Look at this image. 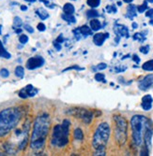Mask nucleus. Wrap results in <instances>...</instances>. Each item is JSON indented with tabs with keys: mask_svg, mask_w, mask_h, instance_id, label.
<instances>
[{
	"mask_svg": "<svg viewBox=\"0 0 153 156\" xmlns=\"http://www.w3.org/2000/svg\"><path fill=\"white\" fill-rule=\"evenodd\" d=\"M50 129V118L49 115L43 114L37 117L34 122L33 132L31 136L30 147L32 150L39 151L43 149L45 145L46 137Z\"/></svg>",
	"mask_w": 153,
	"mask_h": 156,
	"instance_id": "1",
	"label": "nucleus"
},
{
	"mask_svg": "<svg viewBox=\"0 0 153 156\" xmlns=\"http://www.w3.org/2000/svg\"><path fill=\"white\" fill-rule=\"evenodd\" d=\"M21 110L17 108H8L0 111V137L7 136L20 122Z\"/></svg>",
	"mask_w": 153,
	"mask_h": 156,
	"instance_id": "2",
	"label": "nucleus"
},
{
	"mask_svg": "<svg viewBox=\"0 0 153 156\" xmlns=\"http://www.w3.org/2000/svg\"><path fill=\"white\" fill-rule=\"evenodd\" d=\"M152 126V122L145 116L134 115L131 119V127L132 131L133 142L140 146L144 140V134L148 127Z\"/></svg>",
	"mask_w": 153,
	"mask_h": 156,
	"instance_id": "3",
	"label": "nucleus"
},
{
	"mask_svg": "<svg viewBox=\"0 0 153 156\" xmlns=\"http://www.w3.org/2000/svg\"><path fill=\"white\" fill-rule=\"evenodd\" d=\"M69 125L71 122L68 120H64L62 124L55 125L53 130L51 142L55 147H65L69 142Z\"/></svg>",
	"mask_w": 153,
	"mask_h": 156,
	"instance_id": "4",
	"label": "nucleus"
},
{
	"mask_svg": "<svg viewBox=\"0 0 153 156\" xmlns=\"http://www.w3.org/2000/svg\"><path fill=\"white\" fill-rule=\"evenodd\" d=\"M110 126L107 122H102L98 128L96 129L92 145L95 150H104L106 143L108 142V139L110 137Z\"/></svg>",
	"mask_w": 153,
	"mask_h": 156,
	"instance_id": "5",
	"label": "nucleus"
},
{
	"mask_svg": "<svg viewBox=\"0 0 153 156\" xmlns=\"http://www.w3.org/2000/svg\"><path fill=\"white\" fill-rule=\"evenodd\" d=\"M116 122V139L119 144H124L127 139L128 123L123 117L115 116Z\"/></svg>",
	"mask_w": 153,
	"mask_h": 156,
	"instance_id": "6",
	"label": "nucleus"
},
{
	"mask_svg": "<svg viewBox=\"0 0 153 156\" xmlns=\"http://www.w3.org/2000/svg\"><path fill=\"white\" fill-rule=\"evenodd\" d=\"M44 65V59L41 56H35V57H31L27 60L26 62V68L27 69H36Z\"/></svg>",
	"mask_w": 153,
	"mask_h": 156,
	"instance_id": "7",
	"label": "nucleus"
},
{
	"mask_svg": "<svg viewBox=\"0 0 153 156\" xmlns=\"http://www.w3.org/2000/svg\"><path fill=\"white\" fill-rule=\"evenodd\" d=\"M76 117L81 118L83 121H84L86 123H89L93 118V112L88 110V109H85V108H79L76 109Z\"/></svg>",
	"mask_w": 153,
	"mask_h": 156,
	"instance_id": "8",
	"label": "nucleus"
},
{
	"mask_svg": "<svg viewBox=\"0 0 153 156\" xmlns=\"http://www.w3.org/2000/svg\"><path fill=\"white\" fill-rule=\"evenodd\" d=\"M153 87V74L146 76L140 82H139V89L142 91H147Z\"/></svg>",
	"mask_w": 153,
	"mask_h": 156,
	"instance_id": "9",
	"label": "nucleus"
},
{
	"mask_svg": "<svg viewBox=\"0 0 153 156\" xmlns=\"http://www.w3.org/2000/svg\"><path fill=\"white\" fill-rule=\"evenodd\" d=\"M38 93V90H36L32 85H27L24 89H22L19 92V96L22 98H27L28 96H34Z\"/></svg>",
	"mask_w": 153,
	"mask_h": 156,
	"instance_id": "10",
	"label": "nucleus"
},
{
	"mask_svg": "<svg viewBox=\"0 0 153 156\" xmlns=\"http://www.w3.org/2000/svg\"><path fill=\"white\" fill-rule=\"evenodd\" d=\"M108 37H109L108 33H98V34L94 35V37H93L94 44L97 46H102Z\"/></svg>",
	"mask_w": 153,
	"mask_h": 156,
	"instance_id": "11",
	"label": "nucleus"
},
{
	"mask_svg": "<svg viewBox=\"0 0 153 156\" xmlns=\"http://www.w3.org/2000/svg\"><path fill=\"white\" fill-rule=\"evenodd\" d=\"M152 102H153V99H152V97L149 94L145 95L142 98V104H141L143 109L146 110V111L150 110L151 108H152Z\"/></svg>",
	"mask_w": 153,
	"mask_h": 156,
	"instance_id": "12",
	"label": "nucleus"
},
{
	"mask_svg": "<svg viewBox=\"0 0 153 156\" xmlns=\"http://www.w3.org/2000/svg\"><path fill=\"white\" fill-rule=\"evenodd\" d=\"M152 134H153V130H152V126L148 127V128L146 130L145 134H144V141H145V144L148 150L151 147V138H152Z\"/></svg>",
	"mask_w": 153,
	"mask_h": 156,
	"instance_id": "13",
	"label": "nucleus"
},
{
	"mask_svg": "<svg viewBox=\"0 0 153 156\" xmlns=\"http://www.w3.org/2000/svg\"><path fill=\"white\" fill-rule=\"evenodd\" d=\"M115 32L119 36H124L126 37H129V30L126 26L124 25H118L115 27Z\"/></svg>",
	"mask_w": 153,
	"mask_h": 156,
	"instance_id": "14",
	"label": "nucleus"
},
{
	"mask_svg": "<svg viewBox=\"0 0 153 156\" xmlns=\"http://www.w3.org/2000/svg\"><path fill=\"white\" fill-rule=\"evenodd\" d=\"M90 27H91V29L93 31H98V30H100L101 28H102V24H101L99 20H97V19L94 18L90 22Z\"/></svg>",
	"mask_w": 153,
	"mask_h": 156,
	"instance_id": "15",
	"label": "nucleus"
},
{
	"mask_svg": "<svg viewBox=\"0 0 153 156\" xmlns=\"http://www.w3.org/2000/svg\"><path fill=\"white\" fill-rule=\"evenodd\" d=\"M79 29H80V33L82 35H84V37H88V36L92 35V29L90 27H88V25H83L79 28Z\"/></svg>",
	"mask_w": 153,
	"mask_h": 156,
	"instance_id": "16",
	"label": "nucleus"
},
{
	"mask_svg": "<svg viewBox=\"0 0 153 156\" xmlns=\"http://www.w3.org/2000/svg\"><path fill=\"white\" fill-rule=\"evenodd\" d=\"M37 14H38V16L41 19V20H45L49 17V13L43 8H40V9H37Z\"/></svg>",
	"mask_w": 153,
	"mask_h": 156,
	"instance_id": "17",
	"label": "nucleus"
},
{
	"mask_svg": "<svg viewBox=\"0 0 153 156\" xmlns=\"http://www.w3.org/2000/svg\"><path fill=\"white\" fill-rule=\"evenodd\" d=\"M74 10H75V9H74L73 5H72L71 3H66L63 7V11L66 14H73Z\"/></svg>",
	"mask_w": 153,
	"mask_h": 156,
	"instance_id": "18",
	"label": "nucleus"
},
{
	"mask_svg": "<svg viewBox=\"0 0 153 156\" xmlns=\"http://www.w3.org/2000/svg\"><path fill=\"white\" fill-rule=\"evenodd\" d=\"M136 9H137V8L134 5H130L127 9V11H128L127 16L131 19L135 17L136 16Z\"/></svg>",
	"mask_w": 153,
	"mask_h": 156,
	"instance_id": "19",
	"label": "nucleus"
},
{
	"mask_svg": "<svg viewBox=\"0 0 153 156\" xmlns=\"http://www.w3.org/2000/svg\"><path fill=\"white\" fill-rule=\"evenodd\" d=\"M0 57H4L6 59H9L10 58V53H9L5 50V48H4V46L2 44L1 40H0Z\"/></svg>",
	"mask_w": 153,
	"mask_h": 156,
	"instance_id": "20",
	"label": "nucleus"
},
{
	"mask_svg": "<svg viewBox=\"0 0 153 156\" xmlns=\"http://www.w3.org/2000/svg\"><path fill=\"white\" fill-rule=\"evenodd\" d=\"M61 17H62L63 20H65L66 22H68V23H76L75 17L73 15V14H66V13H63Z\"/></svg>",
	"mask_w": 153,
	"mask_h": 156,
	"instance_id": "21",
	"label": "nucleus"
},
{
	"mask_svg": "<svg viewBox=\"0 0 153 156\" xmlns=\"http://www.w3.org/2000/svg\"><path fill=\"white\" fill-rule=\"evenodd\" d=\"M73 136H74V139L80 141L84 138V134H83V131L80 129V128H77L74 130V133H73Z\"/></svg>",
	"mask_w": 153,
	"mask_h": 156,
	"instance_id": "22",
	"label": "nucleus"
},
{
	"mask_svg": "<svg viewBox=\"0 0 153 156\" xmlns=\"http://www.w3.org/2000/svg\"><path fill=\"white\" fill-rule=\"evenodd\" d=\"M142 68L146 71H153V60H149L147 62H146L143 66Z\"/></svg>",
	"mask_w": 153,
	"mask_h": 156,
	"instance_id": "23",
	"label": "nucleus"
},
{
	"mask_svg": "<svg viewBox=\"0 0 153 156\" xmlns=\"http://www.w3.org/2000/svg\"><path fill=\"white\" fill-rule=\"evenodd\" d=\"M14 73H15L16 77H18V78L22 79V78L24 77V67H23V66H18L15 68Z\"/></svg>",
	"mask_w": 153,
	"mask_h": 156,
	"instance_id": "24",
	"label": "nucleus"
},
{
	"mask_svg": "<svg viewBox=\"0 0 153 156\" xmlns=\"http://www.w3.org/2000/svg\"><path fill=\"white\" fill-rule=\"evenodd\" d=\"M87 16L90 19H94V18L99 17V13L95 9H89L87 11Z\"/></svg>",
	"mask_w": 153,
	"mask_h": 156,
	"instance_id": "25",
	"label": "nucleus"
},
{
	"mask_svg": "<svg viewBox=\"0 0 153 156\" xmlns=\"http://www.w3.org/2000/svg\"><path fill=\"white\" fill-rule=\"evenodd\" d=\"M88 5L93 9L97 8V7H99L100 3H101V0H88L87 1Z\"/></svg>",
	"mask_w": 153,
	"mask_h": 156,
	"instance_id": "26",
	"label": "nucleus"
},
{
	"mask_svg": "<svg viewBox=\"0 0 153 156\" xmlns=\"http://www.w3.org/2000/svg\"><path fill=\"white\" fill-rule=\"evenodd\" d=\"M147 1L146 0V1L142 4V5H140L138 8H137V10H138V12H140V13H143V12H145V10L147 9Z\"/></svg>",
	"mask_w": 153,
	"mask_h": 156,
	"instance_id": "27",
	"label": "nucleus"
},
{
	"mask_svg": "<svg viewBox=\"0 0 153 156\" xmlns=\"http://www.w3.org/2000/svg\"><path fill=\"white\" fill-rule=\"evenodd\" d=\"M0 76H1L2 78H8L9 76V70L6 69V68H2L1 70H0Z\"/></svg>",
	"mask_w": 153,
	"mask_h": 156,
	"instance_id": "28",
	"label": "nucleus"
},
{
	"mask_svg": "<svg viewBox=\"0 0 153 156\" xmlns=\"http://www.w3.org/2000/svg\"><path fill=\"white\" fill-rule=\"evenodd\" d=\"M22 20L20 17H15L14 20H13V24H14L15 27H20L22 25Z\"/></svg>",
	"mask_w": 153,
	"mask_h": 156,
	"instance_id": "29",
	"label": "nucleus"
},
{
	"mask_svg": "<svg viewBox=\"0 0 153 156\" xmlns=\"http://www.w3.org/2000/svg\"><path fill=\"white\" fill-rule=\"evenodd\" d=\"M95 80L97 81H105L104 80V75L103 73H97L95 75Z\"/></svg>",
	"mask_w": 153,
	"mask_h": 156,
	"instance_id": "30",
	"label": "nucleus"
},
{
	"mask_svg": "<svg viewBox=\"0 0 153 156\" xmlns=\"http://www.w3.org/2000/svg\"><path fill=\"white\" fill-rule=\"evenodd\" d=\"M19 41L21 42L22 44H25L27 41H28V37L26 35H21L19 37Z\"/></svg>",
	"mask_w": 153,
	"mask_h": 156,
	"instance_id": "31",
	"label": "nucleus"
},
{
	"mask_svg": "<svg viewBox=\"0 0 153 156\" xmlns=\"http://www.w3.org/2000/svg\"><path fill=\"white\" fill-rule=\"evenodd\" d=\"M106 9H107V11H108L109 13H116V12H117V9H116V7H115L114 5L107 6Z\"/></svg>",
	"mask_w": 153,
	"mask_h": 156,
	"instance_id": "32",
	"label": "nucleus"
},
{
	"mask_svg": "<svg viewBox=\"0 0 153 156\" xmlns=\"http://www.w3.org/2000/svg\"><path fill=\"white\" fill-rule=\"evenodd\" d=\"M133 38H134V39H139V41H141V42H143V41L145 40V37H143V35L139 34V33L135 34V35L133 36Z\"/></svg>",
	"mask_w": 153,
	"mask_h": 156,
	"instance_id": "33",
	"label": "nucleus"
},
{
	"mask_svg": "<svg viewBox=\"0 0 153 156\" xmlns=\"http://www.w3.org/2000/svg\"><path fill=\"white\" fill-rule=\"evenodd\" d=\"M37 28H38V30H39V31H40V32H43V31H45V29H46L45 24H44V23H39L38 24Z\"/></svg>",
	"mask_w": 153,
	"mask_h": 156,
	"instance_id": "34",
	"label": "nucleus"
},
{
	"mask_svg": "<svg viewBox=\"0 0 153 156\" xmlns=\"http://www.w3.org/2000/svg\"><path fill=\"white\" fill-rule=\"evenodd\" d=\"M72 69H76V70H82L83 68H81V67H80V66H69V67H68V68L64 69L62 72L68 71V70H72Z\"/></svg>",
	"mask_w": 153,
	"mask_h": 156,
	"instance_id": "35",
	"label": "nucleus"
},
{
	"mask_svg": "<svg viewBox=\"0 0 153 156\" xmlns=\"http://www.w3.org/2000/svg\"><path fill=\"white\" fill-rule=\"evenodd\" d=\"M140 51L142 53H144V54L148 53V51H149V46H143V47H141L140 48Z\"/></svg>",
	"mask_w": 153,
	"mask_h": 156,
	"instance_id": "36",
	"label": "nucleus"
},
{
	"mask_svg": "<svg viewBox=\"0 0 153 156\" xmlns=\"http://www.w3.org/2000/svg\"><path fill=\"white\" fill-rule=\"evenodd\" d=\"M24 29L28 32V33H30V34H32L33 32H34V29H33V27H31L29 24H24Z\"/></svg>",
	"mask_w": 153,
	"mask_h": 156,
	"instance_id": "37",
	"label": "nucleus"
},
{
	"mask_svg": "<svg viewBox=\"0 0 153 156\" xmlns=\"http://www.w3.org/2000/svg\"><path fill=\"white\" fill-rule=\"evenodd\" d=\"M146 16L150 19H153V9H150L146 12Z\"/></svg>",
	"mask_w": 153,
	"mask_h": 156,
	"instance_id": "38",
	"label": "nucleus"
},
{
	"mask_svg": "<svg viewBox=\"0 0 153 156\" xmlns=\"http://www.w3.org/2000/svg\"><path fill=\"white\" fill-rule=\"evenodd\" d=\"M106 67H107V65L104 64V63H102V64H100V65L98 66V69H99V70H103V69H105Z\"/></svg>",
	"mask_w": 153,
	"mask_h": 156,
	"instance_id": "39",
	"label": "nucleus"
},
{
	"mask_svg": "<svg viewBox=\"0 0 153 156\" xmlns=\"http://www.w3.org/2000/svg\"><path fill=\"white\" fill-rule=\"evenodd\" d=\"M132 59H133V61H134V62H136L137 64H138L139 62H140V58H139L136 54H134V55L132 56Z\"/></svg>",
	"mask_w": 153,
	"mask_h": 156,
	"instance_id": "40",
	"label": "nucleus"
},
{
	"mask_svg": "<svg viewBox=\"0 0 153 156\" xmlns=\"http://www.w3.org/2000/svg\"><path fill=\"white\" fill-rule=\"evenodd\" d=\"M54 47H55V48L58 49V51H60V50H61V46L59 45V43H58V42L54 41Z\"/></svg>",
	"mask_w": 153,
	"mask_h": 156,
	"instance_id": "41",
	"label": "nucleus"
},
{
	"mask_svg": "<svg viewBox=\"0 0 153 156\" xmlns=\"http://www.w3.org/2000/svg\"><path fill=\"white\" fill-rule=\"evenodd\" d=\"M63 36L62 35H60L58 38H57V40H55V41H57V42H58V43H62V42H63Z\"/></svg>",
	"mask_w": 153,
	"mask_h": 156,
	"instance_id": "42",
	"label": "nucleus"
},
{
	"mask_svg": "<svg viewBox=\"0 0 153 156\" xmlns=\"http://www.w3.org/2000/svg\"><path fill=\"white\" fill-rule=\"evenodd\" d=\"M21 9L22 10H26L27 9V7L26 6H21Z\"/></svg>",
	"mask_w": 153,
	"mask_h": 156,
	"instance_id": "43",
	"label": "nucleus"
},
{
	"mask_svg": "<svg viewBox=\"0 0 153 156\" xmlns=\"http://www.w3.org/2000/svg\"><path fill=\"white\" fill-rule=\"evenodd\" d=\"M138 27V24L136 23H132V28H137Z\"/></svg>",
	"mask_w": 153,
	"mask_h": 156,
	"instance_id": "44",
	"label": "nucleus"
},
{
	"mask_svg": "<svg viewBox=\"0 0 153 156\" xmlns=\"http://www.w3.org/2000/svg\"><path fill=\"white\" fill-rule=\"evenodd\" d=\"M123 1L125 2V3H132L133 0H123Z\"/></svg>",
	"mask_w": 153,
	"mask_h": 156,
	"instance_id": "45",
	"label": "nucleus"
},
{
	"mask_svg": "<svg viewBox=\"0 0 153 156\" xmlns=\"http://www.w3.org/2000/svg\"><path fill=\"white\" fill-rule=\"evenodd\" d=\"M25 1H27V2H35L36 0H25Z\"/></svg>",
	"mask_w": 153,
	"mask_h": 156,
	"instance_id": "46",
	"label": "nucleus"
},
{
	"mask_svg": "<svg viewBox=\"0 0 153 156\" xmlns=\"http://www.w3.org/2000/svg\"><path fill=\"white\" fill-rule=\"evenodd\" d=\"M147 2H149V3H153V0H147Z\"/></svg>",
	"mask_w": 153,
	"mask_h": 156,
	"instance_id": "47",
	"label": "nucleus"
},
{
	"mask_svg": "<svg viewBox=\"0 0 153 156\" xmlns=\"http://www.w3.org/2000/svg\"><path fill=\"white\" fill-rule=\"evenodd\" d=\"M149 23H150V24H152V25H153V20H152V21H150V22H149Z\"/></svg>",
	"mask_w": 153,
	"mask_h": 156,
	"instance_id": "48",
	"label": "nucleus"
},
{
	"mask_svg": "<svg viewBox=\"0 0 153 156\" xmlns=\"http://www.w3.org/2000/svg\"><path fill=\"white\" fill-rule=\"evenodd\" d=\"M40 1H41V2H43V1H45V0H40Z\"/></svg>",
	"mask_w": 153,
	"mask_h": 156,
	"instance_id": "49",
	"label": "nucleus"
}]
</instances>
